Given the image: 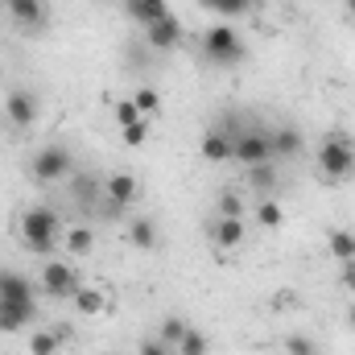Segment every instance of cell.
I'll return each mask as SVG.
<instances>
[{
	"label": "cell",
	"instance_id": "cell-14",
	"mask_svg": "<svg viewBox=\"0 0 355 355\" xmlns=\"http://www.w3.org/2000/svg\"><path fill=\"white\" fill-rule=\"evenodd\" d=\"M232 132H223V128H211V132H202V141H198V153H202V162H211V166H219V162H232Z\"/></svg>",
	"mask_w": 355,
	"mask_h": 355
},
{
	"label": "cell",
	"instance_id": "cell-26",
	"mask_svg": "<svg viewBox=\"0 0 355 355\" xmlns=\"http://www.w3.org/2000/svg\"><path fill=\"white\" fill-rule=\"evenodd\" d=\"M281 219H285L281 202H272V198H265V202L257 207V223H261V227H281Z\"/></svg>",
	"mask_w": 355,
	"mask_h": 355
},
{
	"label": "cell",
	"instance_id": "cell-23",
	"mask_svg": "<svg viewBox=\"0 0 355 355\" xmlns=\"http://www.w3.org/2000/svg\"><path fill=\"white\" fill-rule=\"evenodd\" d=\"M215 211H219L223 219H244V194H240V190H223V194L215 198Z\"/></svg>",
	"mask_w": 355,
	"mask_h": 355
},
{
	"label": "cell",
	"instance_id": "cell-19",
	"mask_svg": "<svg viewBox=\"0 0 355 355\" xmlns=\"http://www.w3.org/2000/svg\"><path fill=\"white\" fill-rule=\"evenodd\" d=\"M62 248H67L71 257H91V248H95V232H91V227H71V232L62 236Z\"/></svg>",
	"mask_w": 355,
	"mask_h": 355
},
{
	"label": "cell",
	"instance_id": "cell-21",
	"mask_svg": "<svg viewBox=\"0 0 355 355\" xmlns=\"http://www.w3.org/2000/svg\"><path fill=\"white\" fill-rule=\"evenodd\" d=\"M62 339H67V331H37L29 339V355H54L62 347Z\"/></svg>",
	"mask_w": 355,
	"mask_h": 355
},
{
	"label": "cell",
	"instance_id": "cell-32",
	"mask_svg": "<svg viewBox=\"0 0 355 355\" xmlns=\"http://www.w3.org/2000/svg\"><path fill=\"white\" fill-rule=\"evenodd\" d=\"M137 355H174L162 339H141V347H137Z\"/></svg>",
	"mask_w": 355,
	"mask_h": 355
},
{
	"label": "cell",
	"instance_id": "cell-30",
	"mask_svg": "<svg viewBox=\"0 0 355 355\" xmlns=\"http://www.w3.org/2000/svg\"><path fill=\"white\" fill-rule=\"evenodd\" d=\"M248 8H252V0H219V4H215L219 17H244Z\"/></svg>",
	"mask_w": 355,
	"mask_h": 355
},
{
	"label": "cell",
	"instance_id": "cell-2",
	"mask_svg": "<svg viewBox=\"0 0 355 355\" xmlns=\"http://www.w3.org/2000/svg\"><path fill=\"white\" fill-rule=\"evenodd\" d=\"M21 244H25L29 252H37V257L54 252V248H58V211H50V207H29V211L21 215Z\"/></svg>",
	"mask_w": 355,
	"mask_h": 355
},
{
	"label": "cell",
	"instance_id": "cell-4",
	"mask_svg": "<svg viewBox=\"0 0 355 355\" xmlns=\"http://www.w3.org/2000/svg\"><path fill=\"white\" fill-rule=\"evenodd\" d=\"M202 58L215 67H236V62H244V37L232 25H211L202 33Z\"/></svg>",
	"mask_w": 355,
	"mask_h": 355
},
{
	"label": "cell",
	"instance_id": "cell-5",
	"mask_svg": "<svg viewBox=\"0 0 355 355\" xmlns=\"http://www.w3.org/2000/svg\"><path fill=\"white\" fill-rule=\"evenodd\" d=\"M29 174H33V182H42V186L67 182V178L75 174V157H71V149H62V145H42V149L33 153Z\"/></svg>",
	"mask_w": 355,
	"mask_h": 355
},
{
	"label": "cell",
	"instance_id": "cell-10",
	"mask_svg": "<svg viewBox=\"0 0 355 355\" xmlns=\"http://www.w3.org/2000/svg\"><path fill=\"white\" fill-rule=\"evenodd\" d=\"M268 145H272V162H293L306 149V132L297 124H281L277 132H268Z\"/></svg>",
	"mask_w": 355,
	"mask_h": 355
},
{
	"label": "cell",
	"instance_id": "cell-3",
	"mask_svg": "<svg viewBox=\"0 0 355 355\" xmlns=\"http://www.w3.org/2000/svg\"><path fill=\"white\" fill-rule=\"evenodd\" d=\"M318 170H322L327 182H352L355 178V145H352V137L331 132V137L318 145Z\"/></svg>",
	"mask_w": 355,
	"mask_h": 355
},
{
	"label": "cell",
	"instance_id": "cell-8",
	"mask_svg": "<svg viewBox=\"0 0 355 355\" xmlns=\"http://www.w3.org/2000/svg\"><path fill=\"white\" fill-rule=\"evenodd\" d=\"M37 112H42V103H37V95H33L29 87H12L8 91V99H4V116H8L12 128H33Z\"/></svg>",
	"mask_w": 355,
	"mask_h": 355
},
{
	"label": "cell",
	"instance_id": "cell-24",
	"mask_svg": "<svg viewBox=\"0 0 355 355\" xmlns=\"http://www.w3.org/2000/svg\"><path fill=\"white\" fill-rule=\"evenodd\" d=\"M71 194H75V202H83V207H91L95 202V194H99V182L91 174H71Z\"/></svg>",
	"mask_w": 355,
	"mask_h": 355
},
{
	"label": "cell",
	"instance_id": "cell-34",
	"mask_svg": "<svg viewBox=\"0 0 355 355\" xmlns=\"http://www.w3.org/2000/svg\"><path fill=\"white\" fill-rule=\"evenodd\" d=\"M198 4H202L207 12H215V4H219V0H198Z\"/></svg>",
	"mask_w": 355,
	"mask_h": 355
},
{
	"label": "cell",
	"instance_id": "cell-12",
	"mask_svg": "<svg viewBox=\"0 0 355 355\" xmlns=\"http://www.w3.org/2000/svg\"><path fill=\"white\" fill-rule=\"evenodd\" d=\"M137 194H141V182H137V174L120 170V174L103 178V198H107L112 207H132V202H137Z\"/></svg>",
	"mask_w": 355,
	"mask_h": 355
},
{
	"label": "cell",
	"instance_id": "cell-35",
	"mask_svg": "<svg viewBox=\"0 0 355 355\" xmlns=\"http://www.w3.org/2000/svg\"><path fill=\"white\" fill-rule=\"evenodd\" d=\"M347 327H352V335H355V306L347 310Z\"/></svg>",
	"mask_w": 355,
	"mask_h": 355
},
{
	"label": "cell",
	"instance_id": "cell-33",
	"mask_svg": "<svg viewBox=\"0 0 355 355\" xmlns=\"http://www.w3.org/2000/svg\"><path fill=\"white\" fill-rule=\"evenodd\" d=\"M339 285H343L347 293H355V261H343V265H339Z\"/></svg>",
	"mask_w": 355,
	"mask_h": 355
},
{
	"label": "cell",
	"instance_id": "cell-6",
	"mask_svg": "<svg viewBox=\"0 0 355 355\" xmlns=\"http://www.w3.org/2000/svg\"><path fill=\"white\" fill-rule=\"evenodd\" d=\"M232 162H240L244 170L272 162V145H268V132H261V128H244V132H236V141H232Z\"/></svg>",
	"mask_w": 355,
	"mask_h": 355
},
{
	"label": "cell",
	"instance_id": "cell-17",
	"mask_svg": "<svg viewBox=\"0 0 355 355\" xmlns=\"http://www.w3.org/2000/svg\"><path fill=\"white\" fill-rule=\"evenodd\" d=\"M71 302H75V310H79V314H87V318L107 314V293H103V289H95V285H79V289L71 293Z\"/></svg>",
	"mask_w": 355,
	"mask_h": 355
},
{
	"label": "cell",
	"instance_id": "cell-15",
	"mask_svg": "<svg viewBox=\"0 0 355 355\" xmlns=\"http://www.w3.org/2000/svg\"><path fill=\"white\" fill-rule=\"evenodd\" d=\"M128 244H132V248H141V252H153V248L162 244L157 223H153L149 215H132V219H128Z\"/></svg>",
	"mask_w": 355,
	"mask_h": 355
},
{
	"label": "cell",
	"instance_id": "cell-18",
	"mask_svg": "<svg viewBox=\"0 0 355 355\" xmlns=\"http://www.w3.org/2000/svg\"><path fill=\"white\" fill-rule=\"evenodd\" d=\"M327 252L343 265V261H355V232H347V227H331L327 232Z\"/></svg>",
	"mask_w": 355,
	"mask_h": 355
},
{
	"label": "cell",
	"instance_id": "cell-7",
	"mask_svg": "<svg viewBox=\"0 0 355 355\" xmlns=\"http://www.w3.org/2000/svg\"><path fill=\"white\" fill-rule=\"evenodd\" d=\"M37 277H42V289L50 297H71L79 289V272H75V265H67V261H46Z\"/></svg>",
	"mask_w": 355,
	"mask_h": 355
},
{
	"label": "cell",
	"instance_id": "cell-1",
	"mask_svg": "<svg viewBox=\"0 0 355 355\" xmlns=\"http://www.w3.org/2000/svg\"><path fill=\"white\" fill-rule=\"evenodd\" d=\"M33 318H37V297H33L29 277L0 268V331L4 335H17Z\"/></svg>",
	"mask_w": 355,
	"mask_h": 355
},
{
	"label": "cell",
	"instance_id": "cell-37",
	"mask_svg": "<svg viewBox=\"0 0 355 355\" xmlns=\"http://www.w3.org/2000/svg\"><path fill=\"white\" fill-rule=\"evenodd\" d=\"M124 4H132V0H124Z\"/></svg>",
	"mask_w": 355,
	"mask_h": 355
},
{
	"label": "cell",
	"instance_id": "cell-11",
	"mask_svg": "<svg viewBox=\"0 0 355 355\" xmlns=\"http://www.w3.org/2000/svg\"><path fill=\"white\" fill-rule=\"evenodd\" d=\"M182 37H186V29H182V21H178L174 12L166 21H157V25L145 29V46H153L157 54H170L174 46H182Z\"/></svg>",
	"mask_w": 355,
	"mask_h": 355
},
{
	"label": "cell",
	"instance_id": "cell-28",
	"mask_svg": "<svg viewBox=\"0 0 355 355\" xmlns=\"http://www.w3.org/2000/svg\"><path fill=\"white\" fill-rule=\"evenodd\" d=\"M285 352L289 355H318L314 335H285Z\"/></svg>",
	"mask_w": 355,
	"mask_h": 355
},
{
	"label": "cell",
	"instance_id": "cell-16",
	"mask_svg": "<svg viewBox=\"0 0 355 355\" xmlns=\"http://www.w3.org/2000/svg\"><path fill=\"white\" fill-rule=\"evenodd\" d=\"M124 8H128V17H132L141 29H149V25H157V21L170 17V4H166V0H132V4H124Z\"/></svg>",
	"mask_w": 355,
	"mask_h": 355
},
{
	"label": "cell",
	"instance_id": "cell-13",
	"mask_svg": "<svg viewBox=\"0 0 355 355\" xmlns=\"http://www.w3.org/2000/svg\"><path fill=\"white\" fill-rule=\"evenodd\" d=\"M4 8H8V17H12L17 25H25V29H42L46 17H50L46 0H4Z\"/></svg>",
	"mask_w": 355,
	"mask_h": 355
},
{
	"label": "cell",
	"instance_id": "cell-31",
	"mask_svg": "<svg viewBox=\"0 0 355 355\" xmlns=\"http://www.w3.org/2000/svg\"><path fill=\"white\" fill-rule=\"evenodd\" d=\"M248 174H252V186H261V190H268V186L277 182V170H272V162H265V166H252Z\"/></svg>",
	"mask_w": 355,
	"mask_h": 355
},
{
	"label": "cell",
	"instance_id": "cell-25",
	"mask_svg": "<svg viewBox=\"0 0 355 355\" xmlns=\"http://www.w3.org/2000/svg\"><path fill=\"white\" fill-rule=\"evenodd\" d=\"M112 116H116L120 128H128V124H137V120H149V116H141V107H137L132 99H116V103H112Z\"/></svg>",
	"mask_w": 355,
	"mask_h": 355
},
{
	"label": "cell",
	"instance_id": "cell-36",
	"mask_svg": "<svg viewBox=\"0 0 355 355\" xmlns=\"http://www.w3.org/2000/svg\"><path fill=\"white\" fill-rule=\"evenodd\" d=\"M347 12H352V17H355V0H347Z\"/></svg>",
	"mask_w": 355,
	"mask_h": 355
},
{
	"label": "cell",
	"instance_id": "cell-9",
	"mask_svg": "<svg viewBox=\"0 0 355 355\" xmlns=\"http://www.w3.org/2000/svg\"><path fill=\"white\" fill-rule=\"evenodd\" d=\"M207 240H211L215 248H223V252H232V248H244V244H248L244 219H223V215H215V219L207 223Z\"/></svg>",
	"mask_w": 355,
	"mask_h": 355
},
{
	"label": "cell",
	"instance_id": "cell-22",
	"mask_svg": "<svg viewBox=\"0 0 355 355\" xmlns=\"http://www.w3.org/2000/svg\"><path fill=\"white\" fill-rule=\"evenodd\" d=\"M178 355H211V339L198 331V327H190L186 335H182V343L174 347Z\"/></svg>",
	"mask_w": 355,
	"mask_h": 355
},
{
	"label": "cell",
	"instance_id": "cell-27",
	"mask_svg": "<svg viewBox=\"0 0 355 355\" xmlns=\"http://www.w3.org/2000/svg\"><path fill=\"white\" fill-rule=\"evenodd\" d=\"M120 141H124V145H132V149H141V145L149 141V120H137V124L120 128Z\"/></svg>",
	"mask_w": 355,
	"mask_h": 355
},
{
	"label": "cell",
	"instance_id": "cell-29",
	"mask_svg": "<svg viewBox=\"0 0 355 355\" xmlns=\"http://www.w3.org/2000/svg\"><path fill=\"white\" fill-rule=\"evenodd\" d=\"M132 103L141 107V116H149V112H157V107H162V95H157L153 87H141L137 95H132Z\"/></svg>",
	"mask_w": 355,
	"mask_h": 355
},
{
	"label": "cell",
	"instance_id": "cell-20",
	"mask_svg": "<svg viewBox=\"0 0 355 355\" xmlns=\"http://www.w3.org/2000/svg\"><path fill=\"white\" fill-rule=\"evenodd\" d=\"M186 331H190V322H186L182 314H166V318H162V331H157V339H162V343L174 352L178 343H182V335H186Z\"/></svg>",
	"mask_w": 355,
	"mask_h": 355
}]
</instances>
